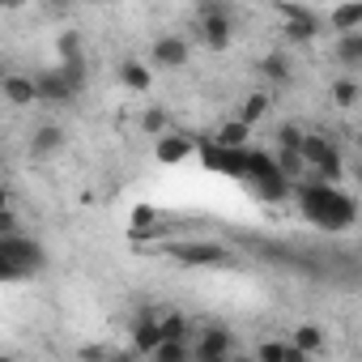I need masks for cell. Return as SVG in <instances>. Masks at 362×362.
<instances>
[{
	"label": "cell",
	"mask_w": 362,
	"mask_h": 362,
	"mask_svg": "<svg viewBox=\"0 0 362 362\" xmlns=\"http://www.w3.org/2000/svg\"><path fill=\"white\" fill-rule=\"evenodd\" d=\"M294 197H298V209L315 222V226H324V230H345V226H354V201L345 197V192H337V188H328V184H298L294 188Z\"/></svg>",
	"instance_id": "obj_1"
},
{
	"label": "cell",
	"mask_w": 362,
	"mask_h": 362,
	"mask_svg": "<svg viewBox=\"0 0 362 362\" xmlns=\"http://www.w3.org/2000/svg\"><path fill=\"white\" fill-rule=\"evenodd\" d=\"M197 26L214 52H226L235 39V9L230 5H197Z\"/></svg>",
	"instance_id": "obj_2"
},
{
	"label": "cell",
	"mask_w": 362,
	"mask_h": 362,
	"mask_svg": "<svg viewBox=\"0 0 362 362\" xmlns=\"http://www.w3.org/2000/svg\"><path fill=\"white\" fill-rule=\"evenodd\" d=\"M235 354V332L222 324H209L192 337V362H230Z\"/></svg>",
	"instance_id": "obj_3"
},
{
	"label": "cell",
	"mask_w": 362,
	"mask_h": 362,
	"mask_svg": "<svg viewBox=\"0 0 362 362\" xmlns=\"http://www.w3.org/2000/svg\"><path fill=\"white\" fill-rule=\"evenodd\" d=\"M188 60H192V43H188L184 35H158L153 47H149V69L175 73V69H184Z\"/></svg>",
	"instance_id": "obj_4"
},
{
	"label": "cell",
	"mask_w": 362,
	"mask_h": 362,
	"mask_svg": "<svg viewBox=\"0 0 362 362\" xmlns=\"http://www.w3.org/2000/svg\"><path fill=\"white\" fill-rule=\"evenodd\" d=\"M281 18H286V39L290 43H311L320 35V18L311 9H303V5H286Z\"/></svg>",
	"instance_id": "obj_5"
},
{
	"label": "cell",
	"mask_w": 362,
	"mask_h": 362,
	"mask_svg": "<svg viewBox=\"0 0 362 362\" xmlns=\"http://www.w3.org/2000/svg\"><path fill=\"white\" fill-rule=\"evenodd\" d=\"M35 77V103H60V107H69L77 94L60 81V73L56 69H43V73H30Z\"/></svg>",
	"instance_id": "obj_6"
},
{
	"label": "cell",
	"mask_w": 362,
	"mask_h": 362,
	"mask_svg": "<svg viewBox=\"0 0 362 362\" xmlns=\"http://www.w3.org/2000/svg\"><path fill=\"white\" fill-rule=\"evenodd\" d=\"M192 136H184V132H162L158 141H153V153H158V162L162 166H175V162H184V158H192Z\"/></svg>",
	"instance_id": "obj_7"
},
{
	"label": "cell",
	"mask_w": 362,
	"mask_h": 362,
	"mask_svg": "<svg viewBox=\"0 0 362 362\" xmlns=\"http://www.w3.org/2000/svg\"><path fill=\"white\" fill-rule=\"evenodd\" d=\"M170 256L179 264H230V256L222 247H209V243H175Z\"/></svg>",
	"instance_id": "obj_8"
},
{
	"label": "cell",
	"mask_w": 362,
	"mask_h": 362,
	"mask_svg": "<svg viewBox=\"0 0 362 362\" xmlns=\"http://www.w3.org/2000/svg\"><path fill=\"white\" fill-rule=\"evenodd\" d=\"M0 94H5V103H13V107H35V77L30 73H5Z\"/></svg>",
	"instance_id": "obj_9"
},
{
	"label": "cell",
	"mask_w": 362,
	"mask_h": 362,
	"mask_svg": "<svg viewBox=\"0 0 362 362\" xmlns=\"http://www.w3.org/2000/svg\"><path fill=\"white\" fill-rule=\"evenodd\" d=\"M252 188H256V197H260V201H269V205H281V201H290V197H294V184H290V179H281L277 170H273V175L252 179Z\"/></svg>",
	"instance_id": "obj_10"
},
{
	"label": "cell",
	"mask_w": 362,
	"mask_h": 362,
	"mask_svg": "<svg viewBox=\"0 0 362 362\" xmlns=\"http://www.w3.org/2000/svg\"><path fill=\"white\" fill-rule=\"evenodd\" d=\"M60 145H64V128L60 124H39L35 136H30V153L35 158H52V153H60Z\"/></svg>",
	"instance_id": "obj_11"
},
{
	"label": "cell",
	"mask_w": 362,
	"mask_h": 362,
	"mask_svg": "<svg viewBox=\"0 0 362 362\" xmlns=\"http://www.w3.org/2000/svg\"><path fill=\"white\" fill-rule=\"evenodd\" d=\"M119 81H124V90L145 94V90L153 86V69H149L145 60H124V64H119Z\"/></svg>",
	"instance_id": "obj_12"
},
{
	"label": "cell",
	"mask_w": 362,
	"mask_h": 362,
	"mask_svg": "<svg viewBox=\"0 0 362 362\" xmlns=\"http://www.w3.org/2000/svg\"><path fill=\"white\" fill-rule=\"evenodd\" d=\"M328 26L337 30V39L341 35H358L362 30V5H337V9H328Z\"/></svg>",
	"instance_id": "obj_13"
},
{
	"label": "cell",
	"mask_w": 362,
	"mask_h": 362,
	"mask_svg": "<svg viewBox=\"0 0 362 362\" xmlns=\"http://www.w3.org/2000/svg\"><path fill=\"white\" fill-rule=\"evenodd\" d=\"M132 349L145 354V358L158 349V315H153V311H145V315L136 320V328H132Z\"/></svg>",
	"instance_id": "obj_14"
},
{
	"label": "cell",
	"mask_w": 362,
	"mask_h": 362,
	"mask_svg": "<svg viewBox=\"0 0 362 362\" xmlns=\"http://www.w3.org/2000/svg\"><path fill=\"white\" fill-rule=\"evenodd\" d=\"M324 341H328V337H324V328H315V324H298V328H294V337H290L286 345H294L303 358H311V354H320V349H324Z\"/></svg>",
	"instance_id": "obj_15"
},
{
	"label": "cell",
	"mask_w": 362,
	"mask_h": 362,
	"mask_svg": "<svg viewBox=\"0 0 362 362\" xmlns=\"http://www.w3.org/2000/svg\"><path fill=\"white\" fill-rule=\"evenodd\" d=\"M247 136H252V128H247L243 119H226V124L218 128L214 145H218V149H247Z\"/></svg>",
	"instance_id": "obj_16"
},
{
	"label": "cell",
	"mask_w": 362,
	"mask_h": 362,
	"mask_svg": "<svg viewBox=\"0 0 362 362\" xmlns=\"http://www.w3.org/2000/svg\"><path fill=\"white\" fill-rule=\"evenodd\" d=\"M158 341H192V337H188V320L179 315V311L158 315Z\"/></svg>",
	"instance_id": "obj_17"
},
{
	"label": "cell",
	"mask_w": 362,
	"mask_h": 362,
	"mask_svg": "<svg viewBox=\"0 0 362 362\" xmlns=\"http://www.w3.org/2000/svg\"><path fill=\"white\" fill-rule=\"evenodd\" d=\"M149 362H192V341H158Z\"/></svg>",
	"instance_id": "obj_18"
},
{
	"label": "cell",
	"mask_w": 362,
	"mask_h": 362,
	"mask_svg": "<svg viewBox=\"0 0 362 362\" xmlns=\"http://www.w3.org/2000/svg\"><path fill=\"white\" fill-rule=\"evenodd\" d=\"M337 60H341L345 69H358V64H362V30L337 39Z\"/></svg>",
	"instance_id": "obj_19"
},
{
	"label": "cell",
	"mask_w": 362,
	"mask_h": 362,
	"mask_svg": "<svg viewBox=\"0 0 362 362\" xmlns=\"http://www.w3.org/2000/svg\"><path fill=\"white\" fill-rule=\"evenodd\" d=\"M260 77H264V81H273V86H286V81H290V60H286L281 52L264 56V60H260Z\"/></svg>",
	"instance_id": "obj_20"
},
{
	"label": "cell",
	"mask_w": 362,
	"mask_h": 362,
	"mask_svg": "<svg viewBox=\"0 0 362 362\" xmlns=\"http://www.w3.org/2000/svg\"><path fill=\"white\" fill-rule=\"evenodd\" d=\"M56 73H60V81H64L73 94L86 90V56H81V60H64V64H56Z\"/></svg>",
	"instance_id": "obj_21"
},
{
	"label": "cell",
	"mask_w": 362,
	"mask_h": 362,
	"mask_svg": "<svg viewBox=\"0 0 362 362\" xmlns=\"http://www.w3.org/2000/svg\"><path fill=\"white\" fill-rule=\"evenodd\" d=\"M264 115H269V94H247V98H243V111H239V119L252 128V124H256V119H264Z\"/></svg>",
	"instance_id": "obj_22"
},
{
	"label": "cell",
	"mask_w": 362,
	"mask_h": 362,
	"mask_svg": "<svg viewBox=\"0 0 362 362\" xmlns=\"http://www.w3.org/2000/svg\"><path fill=\"white\" fill-rule=\"evenodd\" d=\"M332 98H337V107H354V103H358V81H354V77L332 81Z\"/></svg>",
	"instance_id": "obj_23"
},
{
	"label": "cell",
	"mask_w": 362,
	"mask_h": 362,
	"mask_svg": "<svg viewBox=\"0 0 362 362\" xmlns=\"http://www.w3.org/2000/svg\"><path fill=\"white\" fill-rule=\"evenodd\" d=\"M141 128H145V136H162V132H166V111H162V107H149V111L141 115Z\"/></svg>",
	"instance_id": "obj_24"
},
{
	"label": "cell",
	"mask_w": 362,
	"mask_h": 362,
	"mask_svg": "<svg viewBox=\"0 0 362 362\" xmlns=\"http://www.w3.org/2000/svg\"><path fill=\"white\" fill-rule=\"evenodd\" d=\"M56 52H60V64H64V60H81V39H77L73 30H64L60 43H56Z\"/></svg>",
	"instance_id": "obj_25"
},
{
	"label": "cell",
	"mask_w": 362,
	"mask_h": 362,
	"mask_svg": "<svg viewBox=\"0 0 362 362\" xmlns=\"http://www.w3.org/2000/svg\"><path fill=\"white\" fill-rule=\"evenodd\" d=\"M298 145H303V128L298 124H281L277 128V149H294L298 153Z\"/></svg>",
	"instance_id": "obj_26"
},
{
	"label": "cell",
	"mask_w": 362,
	"mask_h": 362,
	"mask_svg": "<svg viewBox=\"0 0 362 362\" xmlns=\"http://www.w3.org/2000/svg\"><path fill=\"white\" fill-rule=\"evenodd\" d=\"M252 358H256V362H281V358H286V341H260Z\"/></svg>",
	"instance_id": "obj_27"
},
{
	"label": "cell",
	"mask_w": 362,
	"mask_h": 362,
	"mask_svg": "<svg viewBox=\"0 0 362 362\" xmlns=\"http://www.w3.org/2000/svg\"><path fill=\"white\" fill-rule=\"evenodd\" d=\"M13 235H22V222H18L13 209H5L0 214V239H13Z\"/></svg>",
	"instance_id": "obj_28"
},
{
	"label": "cell",
	"mask_w": 362,
	"mask_h": 362,
	"mask_svg": "<svg viewBox=\"0 0 362 362\" xmlns=\"http://www.w3.org/2000/svg\"><path fill=\"white\" fill-rule=\"evenodd\" d=\"M103 358H107L103 345H86V349H81V362H103Z\"/></svg>",
	"instance_id": "obj_29"
},
{
	"label": "cell",
	"mask_w": 362,
	"mask_h": 362,
	"mask_svg": "<svg viewBox=\"0 0 362 362\" xmlns=\"http://www.w3.org/2000/svg\"><path fill=\"white\" fill-rule=\"evenodd\" d=\"M5 209H13V197H9V188H5V184H0V214H5Z\"/></svg>",
	"instance_id": "obj_30"
},
{
	"label": "cell",
	"mask_w": 362,
	"mask_h": 362,
	"mask_svg": "<svg viewBox=\"0 0 362 362\" xmlns=\"http://www.w3.org/2000/svg\"><path fill=\"white\" fill-rule=\"evenodd\" d=\"M281 362H307V358H303V354H298L294 345H286V358H281Z\"/></svg>",
	"instance_id": "obj_31"
},
{
	"label": "cell",
	"mask_w": 362,
	"mask_h": 362,
	"mask_svg": "<svg viewBox=\"0 0 362 362\" xmlns=\"http://www.w3.org/2000/svg\"><path fill=\"white\" fill-rule=\"evenodd\" d=\"M103 362H132V354H107Z\"/></svg>",
	"instance_id": "obj_32"
},
{
	"label": "cell",
	"mask_w": 362,
	"mask_h": 362,
	"mask_svg": "<svg viewBox=\"0 0 362 362\" xmlns=\"http://www.w3.org/2000/svg\"><path fill=\"white\" fill-rule=\"evenodd\" d=\"M0 362H18V358H13V354H0Z\"/></svg>",
	"instance_id": "obj_33"
},
{
	"label": "cell",
	"mask_w": 362,
	"mask_h": 362,
	"mask_svg": "<svg viewBox=\"0 0 362 362\" xmlns=\"http://www.w3.org/2000/svg\"><path fill=\"white\" fill-rule=\"evenodd\" d=\"M0 86H5V64H0Z\"/></svg>",
	"instance_id": "obj_34"
},
{
	"label": "cell",
	"mask_w": 362,
	"mask_h": 362,
	"mask_svg": "<svg viewBox=\"0 0 362 362\" xmlns=\"http://www.w3.org/2000/svg\"><path fill=\"white\" fill-rule=\"evenodd\" d=\"M145 362H149V358H145Z\"/></svg>",
	"instance_id": "obj_35"
}]
</instances>
